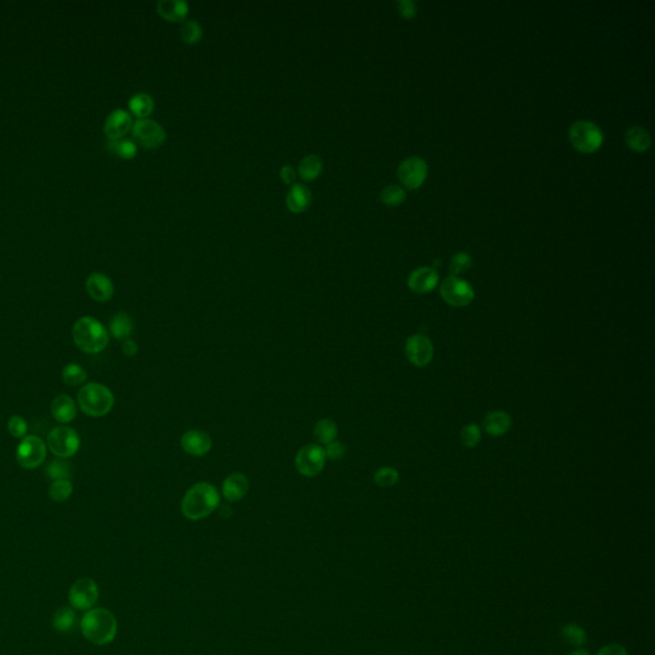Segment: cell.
Returning <instances> with one entry per match:
<instances>
[{
  "label": "cell",
  "instance_id": "1",
  "mask_svg": "<svg viewBox=\"0 0 655 655\" xmlns=\"http://www.w3.org/2000/svg\"><path fill=\"white\" fill-rule=\"evenodd\" d=\"M82 635L94 645L104 647L114 641L118 632V621L107 608H92L81 620Z\"/></svg>",
  "mask_w": 655,
  "mask_h": 655
},
{
  "label": "cell",
  "instance_id": "2",
  "mask_svg": "<svg viewBox=\"0 0 655 655\" xmlns=\"http://www.w3.org/2000/svg\"><path fill=\"white\" fill-rule=\"evenodd\" d=\"M218 489L209 483H197L190 487L182 499V512L191 521H199L213 514L219 507Z\"/></svg>",
  "mask_w": 655,
  "mask_h": 655
},
{
  "label": "cell",
  "instance_id": "3",
  "mask_svg": "<svg viewBox=\"0 0 655 655\" xmlns=\"http://www.w3.org/2000/svg\"><path fill=\"white\" fill-rule=\"evenodd\" d=\"M73 342L86 354H99L107 348L109 333L105 327L91 316L77 320L72 329Z\"/></svg>",
  "mask_w": 655,
  "mask_h": 655
},
{
  "label": "cell",
  "instance_id": "4",
  "mask_svg": "<svg viewBox=\"0 0 655 655\" xmlns=\"http://www.w3.org/2000/svg\"><path fill=\"white\" fill-rule=\"evenodd\" d=\"M79 405L88 416H105L114 406V396L105 385L90 383L81 388Z\"/></svg>",
  "mask_w": 655,
  "mask_h": 655
},
{
  "label": "cell",
  "instance_id": "5",
  "mask_svg": "<svg viewBox=\"0 0 655 655\" xmlns=\"http://www.w3.org/2000/svg\"><path fill=\"white\" fill-rule=\"evenodd\" d=\"M570 140L581 152H593L602 145L604 134L596 124L590 121H577L570 127Z\"/></svg>",
  "mask_w": 655,
  "mask_h": 655
},
{
  "label": "cell",
  "instance_id": "6",
  "mask_svg": "<svg viewBox=\"0 0 655 655\" xmlns=\"http://www.w3.org/2000/svg\"><path fill=\"white\" fill-rule=\"evenodd\" d=\"M80 436L70 426H58L48 435V447L54 456L68 458L80 450Z\"/></svg>",
  "mask_w": 655,
  "mask_h": 655
},
{
  "label": "cell",
  "instance_id": "7",
  "mask_svg": "<svg viewBox=\"0 0 655 655\" xmlns=\"http://www.w3.org/2000/svg\"><path fill=\"white\" fill-rule=\"evenodd\" d=\"M99 601V586L95 580L83 577L74 581L68 592V602L76 611L88 612Z\"/></svg>",
  "mask_w": 655,
  "mask_h": 655
},
{
  "label": "cell",
  "instance_id": "8",
  "mask_svg": "<svg viewBox=\"0 0 655 655\" xmlns=\"http://www.w3.org/2000/svg\"><path fill=\"white\" fill-rule=\"evenodd\" d=\"M325 461L327 454L324 447L319 444H308L302 447L296 456V469L303 476L314 478L323 471Z\"/></svg>",
  "mask_w": 655,
  "mask_h": 655
},
{
  "label": "cell",
  "instance_id": "9",
  "mask_svg": "<svg viewBox=\"0 0 655 655\" xmlns=\"http://www.w3.org/2000/svg\"><path fill=\"white\" fill-rule=\"evenodd\" d=\"M131 131L134 141L146 149L159 148L167 140L165 130L161 127V124L150 118L137 119L133 122Z\"/></svg>",
  "mask_w": 655,
  "mask_h": 655
},
{
  "label": "cell",
  "instance_id": "10",
  "mask_svg": "<svg viewBox=\"0 0 655 655\" xmlns=\"http://www.w3.org/2000/svg\"><path fill=\"white\" fill-rule=\"evenodd\" d=\"M18 465L26 470H34L39 467L46 458V445L44 441L39 436H25L18 444L17 452Z\"/></svg>",
  "mask_w": 655,
  "mask_h": 655
},
{
  "label": "cell",
  "instance_id": "11",
  "mask_svg": "<svg viewBox=\"0 0 655 655\" xmlns=\"http://www.w3.org/2000/svg\"><path fill=\"white\" fill-rule=\"evenodd\" d=\"M441 294H442L443 300L453 308L467 306L475 297V292L471 284L453 275L443 281L441 285Z\"/></svg>",
  "mask_w": 655,
  "mask_h": 655
},
{
  "label": "cell",
  "instance_id": "12",
  "mask_svg": "<svg viewBox=\"0 0 655 655\" xmlns=\"http://www.w3.org/2000/svg\"><path fill=\"white\" fill-rule=\"evenodd\" d=\"M405 354L414 366L425 367L434 357V345L425 334H414L406 341Z\"/></svg>",
  "mask_w": 655,
  "mask_h": 655
},
{
  "label": "cell",
  "instance_id": "13",
  "mask_svg": "<svg viewBox=\"0 0 655 655\" xmlns=\"http://www.w3.org/2000/svg\"><path fill=\"white\" fill-rule=\"evenodd\" d=\"M399 182L407 188H417L425 181L427 174V164L425 160L419 157H411L403 160L399 167Z\"/></svg>",
  "mask_w": 655,
  "mask_h": 655
},
{
  "label": "cell",
  "instance_id": "14",
  "mask_svg": "<svg viewBox=\"0 0 655 655\" xmlns=\"http://www.w3.org/2000/svg\"><path fill=\"white\" fill-rule=\"evenodd\" d=\"M133 119L131 113L124 109H114L108 115L104 123V133L109 141L124 139V136L132 130Z\"/></svg>",
  "mask_w": 655,
  "mask_h": 655
},
{
  "label": "cell",
  "instance_id": "15",
  "mask_svg": "<svg viewBox=\"0 0 655 655\" xmlns=\"http://www.w3.org/2000/svg\"><path fill=\"white\" fill-rule=\"evenodd\" d=\"M183 451L194 457H203L212 450L213 441L210 435L203 430H188L181 438Z\"/></svg>",
  "mask_w": 655,
  "mask_h": 655
},
{
  "label": "cell",
  "instance_id": "16",
  "mask_svg": "<svg viewBox=\"0 0 655 655\" xmlns=\"http://www.w3.org/2000/svg\"><path fill=\"white\" fill-rule=\"evenodd\" d=\"M86 291L97 302L109 301L114 294V284L108 275L92 273L86 279Z\"/></svg>",
  "mask_w": 655,
  "mask_h": 655
},
{
  "label": "cell",
  "instance_id": "17",
  "mask_svg": "<svg viewBox=\"0 0 655 655\" xmlns=\"http://www.w3.org/2000/svg\"><path fill=\"white\" fill-rule=\"evenodd\" d=\"M438 283H439V275L435 269L429 266L419 268L408 275V287L415 293L430 292L434 290Z\"/></svg>",
  "mask_w": 655,
  "mask_h": 655
},
{
  "label": "cell",
  "instance_id": "18",
  "mask_svg": "<svg viewBox=\"0 0 655 655\" xmlns=\"http://www.w3.org/2000/svg\"><path fill=\"white\" fill-rule=\"evenodd\" d=\"M248 478L243 474H232L223 481L221 494L230 502H237L248 494Z\"/></svg>",
  "mask_w": 655,
  "mask_h": 655
},
{
  "label": "cell",
  "instance_id": "19",
  "mask_svg": "<svg viewBox=\"0 0 655 655\" xmlns=\"http://www.w3.org/2000/svg\"><path fill=\"white\" fill-rule=\"evenodd\" d=\"M311 200L312 195L310 190L302 183H294L287 194L285 204L292 213H303L309 209Z\"/></svg>",
  "mask_w": 655,
  "mask_h": 655
},
{
  "label": "cell",
  "instance_id": "20",
  "mask_svg": "<svg viewBox=\"0 0 655 655\" xmlns=\"http://www.w3.org/2000/svg\"><path fill=\"white\" fill-rule=\"evenodd\" d=\"M483 425L487 434L492 436H502L511 430L512 417L505 411H493L485 416Z\"/></svg>",
  "mask_w": 655,
  "mask_h": 655
},
{
  "label": "cell",
  "instance_id": "21",
  "mask_svg": "<svg viewBox=\"0 0 655 655\" xmlns=\"http://www.w3.org/2000/svg\"><path fill=\"white\" fill-rule=\"evenodd\" d=\"M52 415L61 424H68L77 415L74 401L67 394H59L52 402Z\"/></svg>",
  "mask_w": 655,
  "mask_h": 655
},
{
  "label": "cell",
  "instance_id": "22",
  "mask_svg": "<svg viewBox=\"0 0 655 655\" xmlns=\"http://www.w3.org/2000/svg\"><path fill=\"white\" fill-rule=\"evenodd\" d=\"M188 10L190 7L185 0H160L157 4V12L169 22L183 21Z\"/></svg>",
  "mask_w": 655,
  "mask_h": 655
},
{
  "label": "cell",
  "instance_id": "23",
  "mask_svg": "<svg viewBox=\"0 0 655 655\" xmlns=\"http://www.w3.org/2000/svg\"><path fill=\"white\" fill-rule=\"evenodd\" d=\"M625 141L632 150L643 152L649 149L652 137L645 128L640 125H632L625 132Z\"/></svg>",
  "mask_w": 655,
  "mask_h": 655
},
{
  "label": "cell",
  "instance_id": "24",
  "mask_svg": "<svg viewBox=\"0 0 655 655\" xmlns=\"http://www.w3.org/2000/svg\"><path fill=\"white\" fill-rule=\"evenodd\" d=\"M323 168H324L323 159L315 154H310L300 161L299 174L303 181H314L321 174Z\"/></svg>",
  "mask_w": 655,
  "mask_h": 655
},
{
  "label": "cell",
  "instance_id": "25",
  "mask_svg": "<svg viewBox=\"0 0 655 655\" xmlns=\"http://www.w3.org/2000/svg\"><path fill=\"white\" fill-rule=\"evenodd\" d=\"M128 108L134 117H137L139 119H143V118H149V115L152 113L155 103L150 95L145 92H139L130 99Z\"/></svg>",
  "mask_w": 655,
  "mask_h": 655
},
{
  "label": "cell",
  "instance_id": "26",
  "mask_svg": "<svg viewBox=\"0 0 655 655\" xmlns=\"http://www.w3.org/2000/svg\"><path fill=\"white\" fill-rule=\"evenodd\" d=\"M110 333L115 339H125L131 336L133 330V321L125 312H118L110 320Z\"/></svg>",
  "mask_w": 655,
  "mask_h": 655
},
{
  "label": "cell",
  "instance_id": "27",
  "mask_svg": "<svg viewBox=\"0 0 655 655\" xmlns=\"http://www.w3.org/2000/svg\"><path fill=\"white\" fill-rule=\"evenodd\" d=\"M76 622V612L72 607H62L57 609L52 618V626L58 632H68Z\"/></svg>",
  "mask_w": 655,
  "mask_h": 655
},
{
  "label": "cell",
  "instance_id": "28",
  "mask_svg": "<svg viewBox=\"0 0 655 655\" xmlns=\"http://www.w3.org/2000/svg\"><path fill=\"white\" fill-rule=\"evenodd\" d=\"M314 435H315L316 441L323 445H327L329 443L334 442L336 435H338V427H336V423L332 419H321L314 427Z\"/></svg>",
  "mask_w": 655,
  "mask_h": 655
},
{
  "label": "cell",
  "instance_id": "29",
  "mask_svg": "<svg viewBox=\"0 0 655 655\" xmlns=\"http://www.w3.org/2000/svg\"><path fill=\"white\" fill-rule=\"evenodd\" d=\"M107 149L110 154L119 157L122 159H133L137 154V145L132 140L121 139L115 141H108Z\"/></svg>",
  "mask_w": 655,
  "mask_h": 655
},
{
  "label": "cell",
  "instance_id": "30",
  "mask_svg": "<svg viewBox=\"0 0 655 655\" xmlns=\"http://www.w3.org/2000/svg\"><path fill=\"white\" fill-rule=\"evenodd\" d=\"M203 26L196 19H186L181 26V37L188 45H195L203 39Z\"/></svg>",
  "mask_w": 655,
  "mask_h": 655
},
{
  "label": "cell",
  "instance_id": "31",
  "mask_svg": "<svg viewBox=\"0 0 655 655\" xmlns=\"http://www.w3.org/2000/svg\"><path fill=\"white\" fill-rule=\"evenodd\" d=\"M62 379L67 385H80L88 379V374L77 363H68L62 372Z\"/></svg>",
  "mask_w": 655,
  "mask_h": 655
},
{
  "label": "cell",
  "instance_id": "32",
  "mask_svg": "<svg viewBox=\"0 0 655 655\" xmlns=\"http://www.w3.org/2000/svg\"><path fill=\"white\" fill-rule=\"evenodd\" d=\"M72 493L73 485L70 480H57L49 487V496L57 503L66 502L72 496Z\"/></svg>",
  "mask_w": 655,
  "mask_h": 655
},
{
  "label": "cell",
  "instance_id": "33",
  "mask_svg": "<svg viewBox=\"0 0 655 655\" xmlns=\"http://www.w3.org/2000/svg\"><path fill=\"white\" fill-rule=\"evenodd\" d=\"M562 636L565 638V641H566L567 644H570V645H572V647H583L585 643H586V632H585V629H581L580 626H577L575 623L566 625V626L562 629Z\"/></svg>",
  "mask_w": 655,
  "mask_h": 655
},
{
  "label": "cell",
  "instance_id": "34",
  "mask_svg": "<svg viewBox=\"0 0 655 655\" xmlns=\"http://www.w3.org/2000/svg\"><path fill=\"white\" fill-rule=\"evenodd\" d=\"M405 199H406L405 190L397 185H390L381 190V200L387 206H397L402 204Z\"/></svg>",
  "mask_w": 655,
  "mask_h": 655
},
{
  "label": "cell",
  "instance_id": "35",
  "mask_svg": "<svg viewBox=\"0 0 655 655\" xmlns=\"http://www.w3.org/2000/svg\"><path fill=\"white\" fill-rule=\"evenodd\" d=\"M374 481L381 487H394L399 481V474L393 467H381L374 475Z\"/></svg>",
  "mask_w": 655,
  "mask_h": 655
},
{
  "label": "cell",
  "instance_id": "36",
  "mask_svg": "<svg viewBox=\"0 0 655 655\" xmlns=\"http://www.w3.org/2000/svg\"><path fill=\"white\" fill-rule=\"evenodd\" d=\"M461 442L463 443L465 447L467 448H474L478 445V442L481 441V429L478 424L472 423L463 426L461 430Z\"/></svg>",
  "mask_w": 655,
  "mask_h": 655
},
{
  "label": "cell",
  "instance_id": "37",
  "mask_svg": "<svg viewBox=\"0 0 655 655\" xmlns=\"http://www.w3.org/2000/svg\"><path fill=\"white\" fill-rule=\"evenodd\" d=\"M472 265V257L467 252H458L450 261V272L453 276L465 273Z\"/></svg>",
  "mask_w": 655,
  "mask_h": 655
},
{
  "label": "cell",
  "instance_id": "38",
  "mask_svg": "<svg viewBox=\"0 0 655 655\" xmlns=\"http://www.w3.org/2000/svg\"><path fill=\"white\" fill-rule=\"evenodd\" d=\"M46 475L54 481L57 480H68L70 478V467L67 463L61 461H53L46 466Z\"/></svg>",
  "mask_w": 655,
  "mask_h": 655
},
{
  "label": "cell",
  "instance_id": "39",
  "mask_svg": "<svg viewBox=\"0 0 655 655\" xmlns=\"http://www.w3.org/2000/svg\"><path fill=\"white\" fill-rule=\"evenodd\" d=\"M27 423L22 419V417L14 416L10 417L8 420V432L13 436L16 438H19V439H23L27 434Z\"/></svg>",
  "mask_w": 655,
  "mask_h": 655
},
{
  "label": "cell",
  "instance_id": "40",
  "mask_svg": "<svg viewBox=\"0 0 655 655\" xmlns=\"http://www.w3.org/2000/svg\"><path fill=\"white\" fill-rule=\"evenodd\" d=\"M324 451H325V454H327V458H330V460H341L343 458L345 454V447L343 443L334 442L329 443L325 447H324Z\"/></svg>",
  "mask_w": 655,
  "mask_h": 655
},
{
  "label": "cell",
  "instance_id": "41",
  "mask_svg": "<svg viewBox=\"0 0 655 655\" xmlns=\"http://www.w3.org/2000/svg\"><path fill=\"white\" fill-rule=\"evenodd\" d=\"M399 13L405 18H412L416 14V6L411 0H401L397 3Z\"/></svg>",
  "mask_w": 655,
  "mask_h": 655
},
{
  "label": "cell",
  "instance_id": "42",
  "mask_svg": "<svg viewBox=\"0 0 655 655\" xmlns=\"http://www.w3.org/2000/svg\"><path fill=\"white\" fill-rule=\"evenodd\" d=\"M596 655H629V653L620 644H608L603 647Z\"/></svg>",
  "mask_w": 655,
  "mask_h": 655
},
{
  "label": "cell",
  "instance_id": "43",
  "mask_svg": "<svg viewBox=\"0 0 655 655\" xmlns=\"http://www.w3.org/2000/svg\"><path fill=\"white\" fill-rule=\"evenodd\" d=\"M296 177H297V174H296V170H294L292 165L285 164V165H283V167L281 168V178H282V181H283L284 183L291 185L292 182H294Z\"/></svg>",
  "mask_w": 655,
  "mask_h": 655
},
{
  "label": "cell",
  "instance_id": "44",
  "mask_svg": "<svg viewBox=\"0 0 655 655\" xmlns=\"http://www.w3.org/2000/svg\"><path fill=\"white\" fill-rule=\"evenodd\" d=\"M137 350H139L137 345L133 341H125L122 345V352L128 357H132V356L137 354Z\"/></svg>",
  "mask_w": 655,
  "mask_h": 655
},
{
  "label": "cell",
  "instance_id": "45",
  "mask_svg": "<svg viewBox=\"0 0 655 655\" xmlns=\"http://www.w3.org/2000/svg\"><path fill=\"white\" fill-rule=\"evenodd\" d=\"M568 655H590L587 650H584V649H577V650H574L571 652Z\"/></svg>",
  "mask_w": 655,
  "mask_h": 655
}]
</instances>
